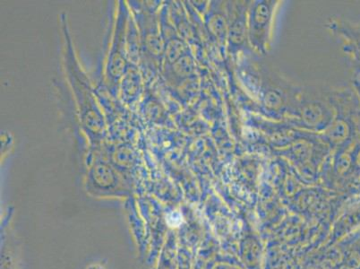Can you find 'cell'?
I'll return each instance as SVG.
<instances>
[{"mask_svg":"<svg viewBox=\"0 0 360 269\" xmlns=\"http://www.w3.org/2000/svg\"><path fill=\"white\" fill-rule=\"evenodd\" d=\"M89 269H94V268L91 267ZM96 269H103V268H101V267H99V265H97V268Z\"/></svg>","mask_w":360,"mask_h":269,"instance_id":"1","label":"cell"}]
</instances>
